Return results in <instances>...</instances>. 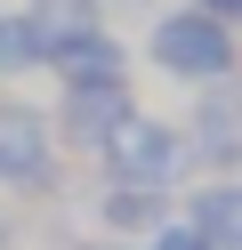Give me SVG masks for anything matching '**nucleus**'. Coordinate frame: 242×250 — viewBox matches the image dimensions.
<instances>
[{
    "label": "nucleus",
    "instance_id": "obj_1",
    "mask_svg": "<svg viewBox=\"0 0 242 250\" xmlns=\"http://www.w3.org/2000/svg\"><path fill=\"white\" fill-rule=\"evenodd\" d=\"M97 153L113 162V178H121V186H154V194H161V186H177V178H186V162H194L186 137H177L170 121H145V113H121V121H113V137H105Z\"/></svg>",
    "mask_w": 242,
    "mask_h": 250
},
{
    "label": "nucleus",
    "instance_id": "obj_2",
    "mask_svg": "<svg viewBox=\"0 0 242 250\" xmlns=\"http://www.w3.org/2000/svg\"><path fill=\"white\" fill-rule=\"evenodd\" d=\"M145 57H154L161 73H177V81H218V73L234 65V33H226L218 17H202V8H186V17H161L154 24Z\"/></svg>",
    "mask_w": 242,
    "mask_h": 250
},
{
    "label": "nucleus",
    "instance_id": "obj_3",
    "mask_svg": "<svg viewBox=\"0 0 242 250\" xmlns=\"http://www.w3.org/2000/svg\"><path fill=\"white\" fill-rule=\"evenodd\" d=\"M48 129H41V113H0V186H41L48 178Z\"/></svg>",
    "mask_w": 242,
    "mask_h": 250
},
{
    "label": "nucleus",
    "instance_id": "obj_4",
    "mask_svg": "<svg viewBox=\"0 0 242 250\" xmlns=\"http://www.w3.org/2000/svg\"><path fill=\"white\" fill-rule=\"evenodd\" d=\"M194 234L210 250H242V178H218L194 194Z\"/></svg>",
    "mask_w": 242,
    "mask_h": 250
},
{
    "label": "nucleus",
    "instance_id": "obj_5",
    "mask_svg": "<svg viewBox=\"0 0 242 250\" xmlns=\"http://www.w3.org/2000/svg\"><path fill=\"white\" fill-rule=\"evenodd\" d=\"M121 113H129L121 89H73V137H89V146H105Z\"/></svg>",
    "mask_w": 242,
    "mask_h": 250
},
{
    "label": "nucleus",
    "instance_id": "obj_6",
    "mask_svg": "<svg viewBox=\"0 0 242 250\" xmlns=\"http://www.w3.org/2000/svg\"><path fill=\"white\" fill-rule=\"evenodd\" d=\"M41 57H48L41 17H0V73H24V65H41Z\"/></svg>",
    "mask_w": 242,
    "mask_h": 250
},
{
    "label": "nucleus",
    "instance_id": "obj_7",
    "mask_svg": "<svg viewBox=\"0 0 242 250\" xmlns=\"http://www.w3.org/2000/svg\"><path fill=\"white\" fill-rule=\"evenodd\" d=\"M154 218H161V194H154V186H121V178H113L105 226H154Z\"/></svg>",
    "mask_w": 242,
    "mask_h": 250
},
{
    "label": "nucleus",
    "instance_id": "obj_8",
    "mask_svg": "<svg viewBox=\"0 0 242 250\" xmlns=\"http://www.w3.org/2000/svg\"><path fill=\"white\" fill-rule=\"evenodd\" d=\"M145 250H210V242H202L194 226H154V242H145Z\"/></svg>",
    "mask_w": 242,
    "mask_h": 250
},
{
    "label": "nucleus",
    "instance_id": "obj_9",
    "mask_svg": "<svg viewBox=\"0 0 242 250\" xmlns=\"http://www.w3.org/2000/svg\"><path fill=\"white\" fill-rule=\"evenodd\" d=\"M202 17H218V24H242V0H202Z\"/></svg>",
    "mask_w": 242,
    "mask_h": 250
},
{
    "label": "nucleus",
    "instance_id": "obj_10",
    "mask_svg": "<svg viewBox=\"0 0 242 250\" xmlns=\"http://www.w3.org/2000/svg\"><path fill=\"white\" fill-rule=\"evenodd\" d=\"M8 242H16V218H8V210H0V250H8Z\"/></svg>",
    "mask_w": 242,
    "mask_h": 250
}]
</instances>
